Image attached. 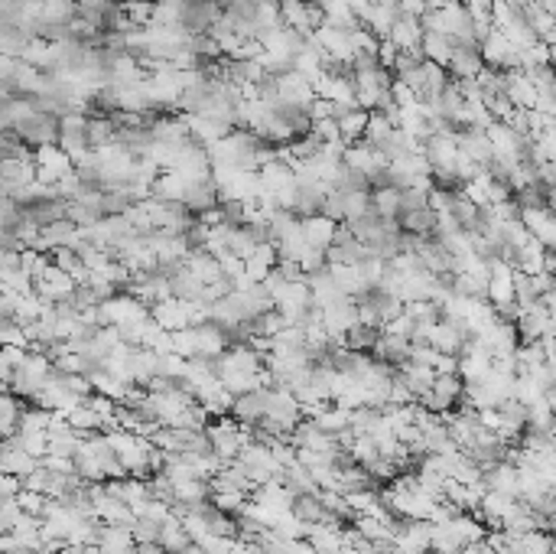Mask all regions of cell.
I'll list each match as a JSON object with an SVG mask.
<instances>
[{
	"label": "cell",
	"instance_id": "obj_1",
	"mask_svg": "<svg viewBox=\"0 0 556 554\" xmlns=\"http://www.w3.org/2000/svg\"><path fill=\"white\" fill-rule=\"evenodd\" d=\"M319 316H322V326H326L329 336L335 339V346H345V333L361 323L359 320V300H355V297H342V300L329 304L326 310H319Z\"/></svg>",
	"mask_w": 556,
	"mask_h": 554
},
{
	"label": "cell",
	"instance_id": "obj_2",
	"mask_svg": "<svg viewBox=\"0 0 556 554\" xmlns=\"http://www.w3.org/2000/svg\"><path fill=\"white\" fill-rule=\"evenodd\" d=\"M76 170V163L68 157L59 143H49V147H36V180L46 183V186H56L59 180H66L68 173Z\"/></svg>",
	"mask_w": 556,
	"mask_h": 554
},
{
	"label": "cell",
	"instance_id": "obj_3",
	"mask_svg": "<svg viewBox=\"0 0 556 554\" xmlns=\"http://www.w3.org/2000/svg\"><path fill=\"white\" fill-rule=\"evenodd\" d=\"M76 290H78L76 277L68 274V271L56 268V265H49V268L36 277V294L43 297L46 304H66Z\"/></svg>",
	"mask_w": 556,
	"mask_h": 554
},
{
	"label": "cell",
	"instance_id": "obj_4",
	"mask_svg": "<svg viewBox=\"0 0 556 554\" xmlns=\"http://www.w3.org/2000/svg\"><path fill=\"white\" fill-rule=\"evenodd\" d=\"M463 395H465V388L455 375H439V379L433 382V388L420 398V404L430 408V411H436V414H443V411H449V408H453Z\"/></svg>",
	"mask_w": 556,
	"mask_h": 554
},
{
	"label": "cell",
	"instance_id": "obj_5",
	"mask_svg": "<svg viewBox=\"0 0 556 554\" xmlns=\"http://www.w3.org/2000/svg\"><path fill=\"white\" fill-rule=\"evenodd\" d=\"M150 316L163 326V330H170V333L192 326V310H189V300H182V297H166V300H160V304H153Z\"/></svg>",
	"mask_w": 556,
	"mask_h": 554
},
{
	"label": "cell",
	"instance_id": "obj_6",
	"mask_svg": "<svg viewBox=\"0 0 556 554\" xmlns=\"http://www.w3.org/2000/svg\"><path fill=\"white\" fill-rule=\"evenodd\" d=\"M300 225L312 248L329 251L332 245H335V239H339V222L329 219V216H322V212L319 216H310V219H300Z\"/></svg>",
	"mask_w": 556,
	"mask_h": 554
},
{
	"label": "cell",
	"instance_id": "obj_7",
	"mask_svg": "<svg viewBox=\"0 0 556 554\" xmlns=\"http://www.w3.org/2000/svg\"><path fill=\"white\" fill-rule=\"evenodd\" d=\"M39 467H43V460H36L23 447H17L13 440H4V453H0V469H4V473H13V477L27 479L29 473Z\"/></svg>",
	"mask_w": 556,
	"mask_h": 554
},
{
	"label": "cell",
	"instance_id": "obj_8",
	"mask_svg": "<svg viewBox=\"0 0 556 554\" xmlns=\"http://www.w3.org/2000/svg\"><path fill=\"white\" fill-rule=\"evenodd\" d=\"M277 265H280V248H277V241H261V245L254 248V255L245 261V271L254 277L257 284H264Z\"/></svg>",
	"mask_w": 556,
	"mask_h": 554
},
{
	"label": "cell",
	"instance_id": "obj_9",
	"mask_svg": "<svg viewBox=\"0 0 556 554\" xmlns=\"http://www.w3.org/2000/svg\"><path fill=\"white\" fill-rule=\"evenodd\" d=\"M423 20L420 17H404L400 13V20L394 23V29H391V43H394L400 53H414V49H420V43H423Z\"/></svg>",
	"mask_w": 556,
	"mask_h": 554
},
{
	"label": "cell",
	"instance_id": "obj_10",
	"mask_svg": "<svg viewBox=\"0 0 556 554\" xmlns=\"http://www.w3.org/2000/svg\"><path fill=\"white\" fill-rule=\"evenodd\" d=\"M231 414H235L241 424H247V428H257V424L264 420V414H267V388H264V392L238 395Z\"/></svg>",
	"mask_w": 556,
	"mask_h": 554
},
{
	"label": "cell",
	"instance_id": "obj_11",
	"mask_svg": "<svg viewBox=\"0 0 556 554\" xmlns=\"http://www.w3.org/2000/svg\"><path fill=\"white\" fill-rule=\"evenodd\" d=\"M420 343H430L433 349H439V353L453 355L455 349L463 346V336H459V323H453V320L439 323V320H436V323L423 333V339H420Z\"/></svg>",
	"mask_w": 556,
	"mask_h": 554
},
{
	"label": "cell",
	"instance_id": "obj_12",
	"mask_svg": "<svg viewBox=\"0 0 556 554\" xmlns=\"http://www.w3.org/2000/svg\"><path fill=\"white\" fill-rule=\"evenodd\" d=\"M27 404L20 395L13 392H4V398H0V430H4V440L17 437L20 430V420H23V411H27Z\"/></svg>",
	"mask_w": 556,
	"mask_h": 554
},
{
	"label": "cell",
	"instance_id": "obj_13",
	"mask_svg": "<svg viewBox=\"0 0 556 554\" xmlns=\"http://www.w3.org/2000/svg\"><path fill=\"white\" fill-rule=\"evenodd\" d=\"M160 545L166 548V551L173 554H186L189 545H192V535L186 532V525H182V516H176L173 512L166 522L160 525Z\"/></svg>",
	"mask_w": 556,
	"mask_h": 554
},
{
	"label": "cell",
	"instance_id": "obj_14",
	"mask_svg": "<svg viewBox=\"0 0 556 554\" xmlns=\"http://www.w3.org/2000/svg\"><path fill=\"white\" fill-rule=\"evenodd\" d=\"M368 125H371V111H365V108H349V111H342V115H339L342 137H345L349 143L365 141V134H368Z\"/></svg>",
	"mask_w": 556,
	"mask_h": 554
},
{
	"label": "cell",
	"instance_id": "obj_15",
	"mask_svg": "<svg viewBox=\"0 0 556 554\" xmlns=\"http://www.w3.org/2000/svg\"><path fill=\"white\" fill-rule=\"evenodd\" d=\"M423 49L426 62H436V66H446L449 59H453V37H446V33H423Z\"/></svg>",
	"mask_w": 556,
	"mask_h": 554
},
{
	"label": "cell",
	"instance_id": "obj_16",
	"mask_svg": "<svg viewBox=\"0 0 556 554\" xmlns=\"http://www.w3.org/2000/svg\"><path fill=\"white\" fill-rule=\"evenodd\" d=\"M371 200H375V212L381 219H397L404 209V190H397V186H381L371 192Z\"/></svg>",
	"mask_w": 556,
	"mask_h": 554
},
{
	"label": "cell",
	"instance_id": "obj_17",
	"mask_svg": "<svg viewBox=\"0 0 556 554\" xmlns=\"http://www.w3.org/2000/svg\"><path fill=\"white\" fill-rule=\"evenodd\" d=\"M17 447H23L27 453H33L36 460H46L49 450H52V440H49V430H17V437H10Z\"/></svg>",
	"mask_w": 556,
	"mask_h": 554
},
{
	"label": "cell",
	"instance_id": "obj_18",
	"mask_svg": "<svg viewBox=\"0 0 556 554\" xmlns=\"http://www.w3.org/2000/svg\"><path fill=\"white\" fill-rule=\"evenodd\" d=\"M342 200H345V222H359L375 212L371 190H349V192H342Z\"/></svg>",
	"mask_w": 556,
	"mask_h": 554
},
{
	"label": "cell",
	"instance_id": "obj_19",
	"mask_svg": "<svg viewBox=\"0 0 556 554\" xmlns=\"http://www.w3.org/2000/svg\"><path fill=\"white\" fill-rule=\"evenodd\" d=\"M400 222H404V232H410V235H420V239H423L426 232L436 225V212L426 206V209L404 212V216H400Z\"/></svg>",
	"mask_w": 556,
	"mask_h": 554
},
{
	"label": "cell",
	"instance_id": "obj_20",
	"mask_svg": "<svg viewBox=\"0 0 556 554\" xmlns=\"http://www.w3.org/2000/svg\"><path fill=\"white\" fill-rule=\"evenodd\" d=\"M208 502H212L218 512L241 516V512H245V506L251 502V493H212V499H208Z\"/></svg>",
	"mask_w": 556,
	"mask_h": 554
},
{
	"label": "cell",
	"instance_id": "obj_21",
	"mask_svg": "<svg viewBox=\"0 0 556 554\" xmlns=\"http://www.w3.org/2000/svg\"><path fill=\"white\" fill-rule=\"evenodd\" d=\"M0 339H4V346H20V349H29V353H33L27 326L17 323V320H4V326H0Z\"/></svg>",
	"mask_w": 556,
	"mask_h": 554
},
{
	"label": "cell",
	"instance_id": "obj_22",
	"mask_svg": "<svg viewBox=\"0 0 556 554\" xmlns=\"http://www.w3.org/2000/svg\"><path fill=\"white\" fill-rule=\"evenodd\" d=\"M23 516H27V512H23V506H20L17 496H7L4 502H0V528H4V532H13Z\"/></svg>",
	"mask_w": 556,
	"mask_h": 554
},
{
	"label": "cell",
	"instance_id": "obj_23",
	"mask_svg": "<svg viewBox=\"0 0 556 554\" xmlns=\"http://www.w3.org/2000/svg\"><path fill=\"white\" fill-rule=\"evenodd\" d=\"M133 538H137V545H157V542H160V522L137 518V522H133Z\"/></svg>",
	"mask_w": 556,
	"mask_h": 554
},
{
	"label": "cell",
	"instance_id": "obj_24",
	"mask_svg": "<svg viewBox=\"0 0 556 554\" xmlns=\"http://www.w3.org/2000/svg\"><path fill=\"white\" fill-rule=\"evenodd\" d=\"M449 62H453V69L459 76H475V69H479V62H475V56L469 53V46H455Z\"/></svg>",
	"mask_w": 556,
	"mask_h": 554
},
{
	"label": "cell",
	"instance_id": "obj_25",
	"mask_svg": "<svg viewBox=\"0 0 556 554\" xmlns=\"http://www.w3.org/2000/svg\"><path fill=\"white\" fill-rule=\"evenodd\" d=\"M0 493H4V499L20 496V493H23V479L13 477V473H4V479H0Z\"/></svg>",
	"mask_w": 556,
	"mask_h": 554
},
{
	"label": "cell",
	"instance_id": "obj_26",
	"mask_svg": "<svg viewBox=\"0 0 556 554\" xmlns=\"http://www.w3.org/2000/svg\"><path fill=\"white\" fill-rule=\"evenodd\" d=\"M264 554H286V551H280V548H264Z\"/></svg>",
	"mask_w": 556,
	"mask_h": 554
},
{
	"label": "cell",
	"instance_id": "obj_27",
	"mask_svg": "<svg viewBox=\"0 0 556 554\" xmlns=\"http://www.w3.org/2000/svg\"><path fill=\"white\" fill-rule=\"evenodd\" d=\"M29 554H39V551H29Z\"/></svg>",
	"mask_w": 556,
	"mask_h": 554
}]
</instances>
